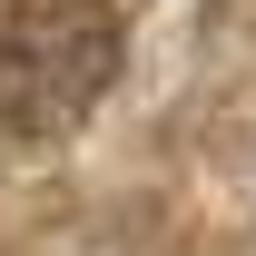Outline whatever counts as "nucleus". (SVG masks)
Returning a JSON list of instances; mask_svg holds the SVG:
<instances>
[{"instance_id": "nucleus-1", "label": "nucleus", "mask_w": 256, "mask_h": 256, "mask_svg": "<svg viewBox=\"0 0 256 256\" xmlns=\"http://www.w3.org/2000/svg\"><path fill=\"white\" fill-rule=\"evenodd\" d=\"M118 69V10L108 0H20L0 30V108L10 128H69L98 98V79Z\"/></svg>"}]
</instances>
